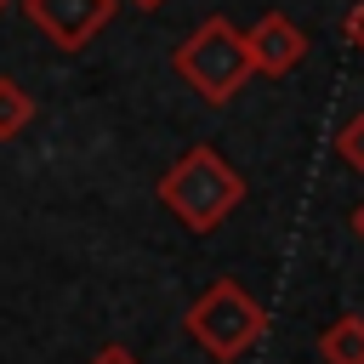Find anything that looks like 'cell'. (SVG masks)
Segmentation results:
<instances>
[{"instance_id": "obj_1", "label": "cell", "mask_w": 364, "mask_h": 364, "mask_svg": "<svg viewBox=\"0 0 364 364\" xmlns=\"http://www.w3.org/2000/svg\"><path fill=\"white\" fill-rule=\"evenodd\" d=\"M159 199L182 216V228L210 233V228H222L228 210L245 199V182H239V171H233L210 142H193V148L159 176Z\"/></svg>"}, {"instance_id": "obj_2", "label": "cell", "mask_w": 364, "mask_h": 364, "mask_svg": "<svg viewBox=\"0 0 364 364\" xmlns=\"http://www.w3.org/2000/svg\"><path fill=\"white\" fill-rule=\"evenodd\" d=\"M171 63H176V74H182V85L188 91H199L205 102H233L245 85H250V46H245V34L228 23V17H205L176 51H171Z\"/></svg>"}, {"instance_id": "obj_3", "label": "cell", "mask_w": 364, "mask_h": 364, "mask_svg": "<svg viewBox=\"0 0 364 364\" xmlns=\"http://www.w3.org/2000/svg\"><path fill=\"white\" fill-rule=\"evenodd\" d=\"M267 330V313L256 296H245L239 279H216L193 307H188V336L216 358V364H233L245 358Z\"/></svg>"}, {"instance_id": "obj_4", "label": "cell", "mask_w": 364, "mask_h": 364, "mask_svg": "<svg viewBox=\"0 0 364 364\" xmlns=\"http://www.w3.org/2000/svg\"><path fill=\"white\" fill-rule=\"evenodd\" d=\"M23 17L57 51H80L102 34V23L114 17V0H23Z\"/></svg>"}, {"instance_id": "obj_5", "label": "cell", "mask_w": 364, "mask_h": 364, "mask_svg": "<svg viewBox=\"0 0 364 364\" xmlns=\"http://www.w3.org/2000/svg\"><path fill=\"white\" fill-rule=\"evenodd\" d=\"M245 46H250V68L267 74V80H284V74L301 68V57H307V34H301L284 11H262L256 28L245 34Z\"/></svg>"}, {"instance_id": "obj_6", "label": "cell", "mask_w": 364, "mask_h": 364, "mask_svg": "<svg viewBox=\"0 0 364 364\" xmlns=\"http://www.w3.org/2000/svg\"><path fill=\"white\" fill-rule=\"evenodd\" d=\"M318 358H324V364H364V318H358V313H341L336 324H324Z\"/></svg>"}, {"instance_id": "obj_7", "label": "cell", "mask_w": 364, "mask_h": 364, "mask_svg": "<svg viewBox=\"0 0 364 364\" xmlns=\"http://www.w3.org/2000/svg\"><path fill=\"white\" fill-rule=\"evenodd\" d=\"M34 119V97L17 85V80H6L0 74V142H11V136H23V125Z\"/></svg>"}, {"instance_id": "obj_8", "label": "cell", "mask_w": 364, "mask_h": 364, "mask_svg": "<svg viewBox=\"0 0 364 364\" xmlns=\"http://www.w3.org/2000/svg\"><path fill=\"white\" fill-rule=\"evenodd\" d=\"M336 159H341L347 171H364V108L341 119V131H336Z\"/></svg>"}, {"instance_id": "obj_9", "label": "cell", "mask_w": 364, "mask_h": 364, "mask_svg": "<svg viewBox=\"0 0 364 364\" xmlns=\"http://www.w3.org/2000/svg\"><path fill=\"white\" fill-rule=\"evenodd\" d=\"M341 40H347L353 51H364V0H353V11H347V23H341Z\"/></svg>"}, {"instance_id": "obj_10", "label": "cell", "mask_w": 364, "mask_h": 364, "mask_svg": "<svg viewBox=\"0 0 364 364\" xmlns=\"http://www.w3.org/2000/svg\"><path fill=\"white\" fill-rule=\"evenodd\" d=\"M353 233H358V245H364V199L353 205Z\"/></svg>"}, {"instance_id": "obj_11", "label": "cell", "mask_w": 364, "mask_h": 364, "mask_svg": "<svg viewBox=\"0 0 364 364\" xmlns=\"http://www.w3.org/2000/svg\"><path fill=\"white\" fill-rule=\"evenodd\" d=\"M125 6H136V11H159L165 0H125Z\"/></svg>"}, {"instance_id": "obj_12", "label": "cell", "mask_w": 364, "mask_h": 364, "mask_svg": "<svg viewBox=\"0 0 364 364\" xmlns=\"http://www.w3.org/2000/svg\"><path fill=\"white\" fill-rule=\"evenodd\" d=\"M97 364H131V358H125V353H102Z\"/></svg>"}, {"instance_id": "obj_13", "label": "cell", "mask_w": 364, "mask_h": 364, "mask_svg": "<svg viewBox=\"0 0 364 364\" xmlns=\"http://www.w3.org/2000/svg\"><path fill=\"white\" fill-rule=\"evenodd\" d=\"M6 6H11V0H0V11H6Z\"/></svg>"}]
</instances>
